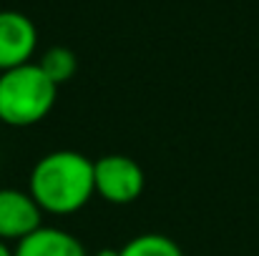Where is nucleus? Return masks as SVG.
Here are the masks:
<instances>
[{
	"instance_id": "nucleus-1",
	"label": "nucleus",
	"mask_w": 259,
	"mask_h": 256,
	"mask_svg": "<svg viewBox=\"0 0 259 256\" xmlns=\"http://www.w3.org/2000/svg\"><path fill=\"white\" fill-rule=\"evenodd\" d=\"M28 193L43 214H76L96 193L93 161L78 151L46 153L30 171Z\"/></svg>"
},
{
	"instance_id": "nucleus-2",
	"label": "nucleus",
	"mask_w": 259,
	"mask_h": 256,
	"mask_svg": "<svg viewBox=\"0 0 259 256\" xmlns=\"http://www.w3.org/2000/svg\"><path fill=\"white\" fill-rule=\"evenodd\" d=\"M58 85L38 63H25L0 73V121L15 128L40 123L53 103Z\"/></svg>"
},
{
	"instance_id": "nucleus-9",
	"label": "nucleus",
	"mask_w": 259,
	"mask_h": 256,
	"mask_svg": "<svg viewBox=\"0 0 259 256\" xmlns=\"http://www.w3.org/2000/svg\"><path fill=\"white\" fill-rule=\"evenodd\" d=\"M96 256H121V254H118L116 249H101V251H98Z\"/></svg>"
},
{
	"instance_id": "nucleus-3",
	"label": "nucleus",
	"mask_w": 259,
	"mask_h": 256,
	"mask_svg": "<svg viewBox=\"0 0 259 256\" xmlns=\"http://www.w3.org/2000/svg\"><path fill=\"white\" fill-rule=\"evenodd\" d=\"M93 176H96V193H101L108 203H134L146 186L144 169L121 153L103 156L93 161Z\"/></svg>"
},
{
	"instance_id": "nucleus-7",
	"label": "nucleus",
	"mask_w": 259,
	"mask_h": 256,
	"mask_svg": "<svg viewBox=\"0 0 259 256\" xmlns=\"http://www.w3.org/2000/svg\"><path fill=\"white\" fill-rule=\"evenodd\" d=\"M121 256H184L181 246L164 236V234H141L134 236L123 249H118Z\"/></svg>"
},
{
	"instance_id": "nucleus-6",
	"label": "nucleus",
	"mask_w": 259,
	"mask_h": 256,
	"mask_svg": "<svg viewBox=\"0 0 259 256\" xmlns=\"http://www.w3.org/2000/svg\"><path fill=\"white\" fill-rule=\"evenodd\" d=\"M15 256H88L83 244L56 226H40L38 231H33L30 236H25L23 241H18Z\"/></svg>"
},
{
	"instance_id": "nucleus-10",
	"label": "nucleus",
	"mask_w": 259,
	"mask_h": 256,
	"mask_svg": "<svg viewBox=\"0 0 259 256\" xmlns=\"http://www.w3.org/2000/svg\"><path fill=\"white\" fill-rule=\"evenodd\" d=\"M0 256H15L10 249H8V244H5V241H0Z\"/></svg>"
},
{
	"instance_id": "nucleus-4",
	"label": "nucleus",
	"mask_w": 259,
	"mask_h": 256,
	"mask_svg": "<svg viewBox=\"0 0 259 256\" xmlns=\"http://www.w3.org/2000/svg\"><path fill=\"white\" fill-rule=\"evenodd\" d=\"M43 211L28 191L0 188V241H23L43 224Z\"/></svg>"
},
{
	"instance_id": "nucleus-8",
	"label": "nucleus",
	"mask_w": 259,
	"mask_h": 256,
	"mask_svg": "<svg viewBox=\"0 0 259 256\" xmlns=\"http://www.w3.org/2000/svg\"><path fill=\"white\" fill-rule=\"evenodd\" d=\"M38 66L43 68V73H46L53 83L61 85L73 78V73H76V68H78V61H76V53H73L71 48H66V45H53V48H48V50L43 53V58H40Z\"/></svg>"
},
{
	"instance_id": "nucleus-5",
	"label": "nucleus",
	"mask_w": 259,
	"mask_h": 256,
	"mask_svg": "<svg viewBox=\"0 0 259 256\" xmlns=\"http://www.w3.org/2000/svg\"><path fill=\"white\" fill-rule=\"evenodd\" d=\"M38 33L28 15L18 10H0V71L30 63Z\"/></svg>"
}]
</instances>
